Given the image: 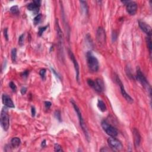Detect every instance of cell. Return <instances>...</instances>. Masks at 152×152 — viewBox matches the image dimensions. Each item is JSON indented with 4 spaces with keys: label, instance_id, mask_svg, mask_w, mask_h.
<instances>
[{
    "label": "cell",
    "instance_id": "obj_1",
    "mask_svg": "<svg viewBox=\"0 0 152 152\" xmlns=\"http://www.w3.org/2000/svg\"><path fill=\"white\" fill-rule=\"evenodd\" d=\"M87 63L89 69L92 73L97 72L99 70V62L97 59L93 55L91 51H89L86 55Z\"/></svg>",
    "mask_w": 152,
    "mask_h": 152
},
{
    "label": "cell",
    "instance_id": "obj_2",
    "mask_svg": "<svg viewBox=\"0 0 152 152\" xmlns=\"http://www.w3.org/2000/svg\"><path fill=\"white\" fill-rule=\"evenodd\" d=\"M71 104L73 105V107H74V110H75V111L76 112V113H77V117H78V120H79L80 125L81 128H82V130H83V131L84 132L86 138L87 140H89V137L88 131H87V127L86 126L85 123H84V119H83V117H82V113H81L80 110L79 108L78 107L77 105L76 104V103H75L73 99H71Z\"/></svg>",
    "mask_w": 152,
    "mask_h": 152
},
{
    "label": "cell",
    "instance_id": "obj_3",
    "mask_svg": "<svg viewBox=\"0 0 152 152\" xmlns=\"http://www.w3.org/2000/svg\"><path fill=\"white\" fill-rule=\"evenodd\" d=\"M137 78L138 80V82L141 83V84L143 86L144 88L148 92L150 96H151V92H152V89H151V87L150 86L149 83H148V81L146 79V77L143 74V73L141 72V70L140 69L139 67L137 68Z\"/></svg>",
    "mask_w": 152,
    "mask_h": 152
},
{
    "label": "cell",
    "instance_id": "obj_4",
    "mask_svg": "<svg viewBox=\"0 0 152 152\" xmlns=\"http://www.w3.org/2000/svg\"><path fill=\"white\" fill-rule=\"evenodd\" d=\"M1 125L4 131H7L10 126V117L8 114V111L6 106L4 107L1 113Z\"/></svg>",
    "mask_w": 152,
    "mask_h": 152
},
{
    "label": "cell",
    "instance_id": "obj_5",
    "mask_svg": "<svg viewBox=\"0 0 152 152\" xmlns=\"http://www.w3.org/2000/svg\"><path fill=\"white\" fill-rule=\"evenodd\" d=\"M87 83L92 88L94 89L96 92H102L104 90L105 85L103 81L100 78H97L96 80L92 79L87 80Z\"/></svg>",
    "mask_w": 152,
    "mask_h": 152
},
{
    "label": "cell",
    "instance_id": "obj_6",
    "mask_svg": "<svg viewBox=\"0 0 152 152\" xmlns=\"http://www.w3.org/2000/svg\"><path fill=\"white\" fill-rule=\"evenodd\" d=\"M102 127L103 130L106 132L108 135L112 137H115L118 136V131L116 128H115L113 126L108 124L106 121H103L102 122Z\"/></svg>",
    "mask_w": 152,
    "mask_h": 152
},
{
    "label": "cell",
    "instance_id": "obj_7",
    "mask_svg": "<svg viewBox=\"0 0 152 152\" xmlns=\"http://www.w3.org/2000/svg\"><path fill=\"white\" fill-rule=\"evenodd\" d=\"M108 143L112 151H120L123 148V146L121 141L115 137H111V138H108Z\"/></svg>",
    "mask_w": 152,
    "mask_h": 152
},
{
    "label": "cell",
    "instance_id": "obj_8",
    "mask_svg": "<svg viewBox=\"0 0 152 152\" xmlns=\"http://www.w3.org/2000/svg\"><path fill=\"white\" fill-rule=\"evenodd\" d=\"M115 81H116V82L118 83V85H119V87H120L121 94H122V96H123L124 97L125 99V100L128 102H129V103H133V99L132 97H131L130 96H129V94L127 93V92H126L125 90V88H124V86L122 82H121V80H120V78L118 77V75H117V76H116Z\"/></svg>",
    "mask_w": 152,
    "mask_h": 152
},
{
    "label": "cell",
    "instance_id": "obj_9",
    "mask_svg": "<svg viewBox=\"0 0 152 152\" xmlns=\"http://www.w3.org/2000/svg\"><path fill=\"white\" fill-rule=\"evenodd\" d=\"M106 38V36L104 29L101 27H99L96 32V39L99 43L102 45L105 44Z\"/></svg>",
    "mask_w": 152,
    "mask_h": 152
},
{
    "label": "cell",
    "instance_id": "obj_10",
    "mask_svg": "<svg viewBox=\"0 0 152 152\" xmlns=\"http://www.w3.org/2000/svg\"><path fill=\"white\" fill-rule=\"evenodd\" d=\"M68 55H69L70 58L71 59V61L73 62V64H74V68H75V73H76V79H77V81L78 82H79V74H80V70H79V66H78V64L77 62V60L75 59V57L74 56V55L73 54V52L70 50V49H68Z\"/></svg>",
    "mask_w": 152,
    "mask_h": 152
},
{
    "label": "cell",
    "instance_id": "obj_11",
    "mask_svg": "<svg viewBox=\"0 0 152 152\" xmlns=\"http://www.w3.org/2000/svg\"><path fill=\"white\" fill-rule=\"evenodd\" d=\"M127 11L130 15H134L137 12V4L134 1H129L126 5Z\"/></svg>",
    "mask_w": 152,
    "mask_h": 152
},
{
    "label": "cell",
    "instance_id": "obj_12",
    "mask_svg": "<svg viewBox=\"0 0 152 152\" xmlns=\"http://www.w3.org/2000/svg\"><path fill=\"white\" fill-rule=\"evenodd\" d=\"M139 26L140 29L147 35L148 36L151 37L152 35V28L148 24L142 21H139Z\"/></svg>",
    "mask_w": 152,
    "mask_h": 152
},
{
    "label": "cell",
    "instance_id": "obj_13",
    "mask_svg": "<svg viewBox=\"0 0 152 152\" xmlns=\"http://www.w3.org/2000/svg\"><path fill=\"white\" fill-rule=\"evenodd\" d=\"M2 100H3V103H4L5 106L10 108H14L15 107L12 99L7 94H3L2 96Z\"/></svg>",
    "mask_w": 152,
    "mask_h": 152
},
{
    "label": "cell",
    "instance_id": "obj_14",
    "mask_svg": "<svg viewBox=\"0 0 152 152\" xmlns=\"http://www.w3.org/2000/svg\"><path fill=\"white\" fill-rule=\"evenodd\" d=\"M133 137H134V145L135 147L136 148L140 146L141 142V136L140 134L139 131L134 128L133 129Z\"/></svg>",
    "mask_w": 152,
    "mask_h": 152
},
{
    "label": "cell",
    "instance_id": "obj_15",
    "mask_svg": "<svg viewBox=\"0 0 152 152\" xmlns=\"http://www.w3.org/2000/svg\"><path fill=\"white\" fill-rule=\"evenodd\" d=\"M21 144V140L18 137H14L11 140V144H12V147L14 148H17L19 147Z\"/></svg>",
    "mask_w": 152,
    "mask_h": 152
},
{
    "label": "cell",
    "instance_id": "obj_16",
    "mask_svg": "<svg viewBox=\"0 0 152 152\" xmlns=\"http://www.w3.org/2000/svg\"><path fill=\"white\" fill-rule=\"evenodd\" d=\"M39 7L38 5H36L34 3H31L28 4L27 9L29 11H33L35 13H37L39 11Z\"/></svg>",
    "mask_w": 152,
    "mask_h": 152
},
{
    "label": "cell",
    "instance_id": "obj_17",
    "mask_svg": "<svg viewBox=\"0 0 152 152\" xmlns=\"http://www.w3.org/2000/svg\"><path fill=\"white\" fill-rule=\"evenodd\" d=\"M97 107L102 112H105L106 111V106L105 103L101 100H99L97 102Z\"/></svg>",
    "mask_w": 152,
    "mask_h": 152
},
{
    "label": "cell",
    "instance_id": "obj_18",
    "mask_svg": "<svg viewBox=\"0 0 152 152\" xmlns=\"http://www.w3.org/2000/svg\"><path fill=\"white\" fill-rule=\"evenodd\" d=\"M80 3H81V5H82V8L84 12V13L86 14H88V7H87V4L86 1H80Z\"/></svg>",
    "mask_w": 152,
    "mask_h": 152
},
{
    "label": "cell",
    "instance_id": "obj_19",
    "mask_svg": "<svg viewBox=\"0 0 152 152\" xmlns=\"http://www.w3.org/2000/svg\"><path fill=\"white\" fill-rule=\"evenodd\" d=\"M11 55H12V59L13 62H15L16 61L17 59V49L16 48H13L11 52Z\"/></svg>",
    "mask_w": 152,
    "mask_h": 152
},
{
    "label": "cell",
    "instance_id": "obj_20",
    "mask_svg": "<svg viewBox=\"0 0 152 152\" xmlns=\"http://www.w3.org/2000/svg\"><path fill=\"white\" fill-rule=\"evenodd\" d=\"M42 15L41 14H39L34 18V20H33V22H34V24L35 25H37L38 24H39L40 22L42 20Z\"/></svg>",
    "mask_w": 152,
    "mask_h": 152
},
{
    "label": "cell",
    "instance_id": "obj_21",
    "mask_svg": "<svg viewBox=\"0 0 152 152\" xmlns=\"http://www.w3.org/2000/svg\"><path fill=\"white\" fill-rule=\"evenodd\" d=\"M10 12H12L13 14H18L19 13V7L17 5H14V6H13L12 7H11L10 8Z\"/></svg>",
    "mask_w": 152,
    "mask_h": 152
},
{
    "label": "cell",
    "instance_id": "obj_22",
    "mask_svg": "<svg viewBox=\"0 0 152 152\" xmlns=\"http://www.w3.org/2000/svg\"><path fill=\"white\" fill-rule=\"evenodd\" d=\"M147 47H148V49H149L150 54H152V39H151V37L148 36L147 39Z\"/></svg>",
    "mask_w": 152,
    "mask_h": 152
},
{
    "label": "cell",
    "instance_id": "obj_23",
    "mask_svg": "<svg viewBox=\"0 0 152 152\" xmlns=\"http://www.w3.org/2000/svg\"><path fill=\"white\" fill-rule=\"evenodd\" d=\"M54 150L55 152H63L61 146L58 144H55L54 146Z\"/></svg>",
    "mask_w": 152,
    "mask_h": 152
},
{
    "label": "cell",
    "instance_id": "obj_24",
    "mask_svg": "<svg viewBox=\"0 0 152 152\" xmlns=\"http://www.w3.org/2000/svg\"><path fill=\"white\" fill-rule=\"evenodd\" d=\"M54 115L55 118L58 119L59 121H61V112L59 111H56L54 113Z\"/></svg>",
    "mask_w": 152,
    "mask_h": 152
},
{
    "label": "cell",
    "instance_id": "obj_25",
    "mask_svg": "<svg viewBox=\"0 0 152 152\" xmlns=\"http://www.w3.org/2000/svg\"><path fill=\"white\" fill-rule=\"evenodd\" d=\"M24 34L21 35L20 36L19 38V45L22 46L23 44H24Z\"/></svg>",
    "mask_w": 152,
    "mask_h": 152
},
{
    "label": "cell",
    "instance_id": "obj_26",
    "mask_svg": "<svg viewBox=\"0 0 152 152\" xmlns=\"http://www.w3.org/2000/svg\"><path fill=\"white\" fill-rule=\"evenodd\" d=\"M9 86H10V88L12 89V90L13 91V92H16L17 87L16 86V84H14L13 82H10V84H9Z\"/></svg>",
    "mask_w": 152,
    "mask_h": 152
},
{
    "label": "cell",
    "instance_id": "obj_27",
    "mask_svg": "<svg viewBox=\"0 0 152 152\" xmlns=\"http://www.w3.org/2000/svg\"><path fill=\"white\" fill-rule=\"evenodd\" d=\"M48 26H45V27H40L39 29V31H38V35L39 36H41L43 34V33L46 30V29H47Z\"/></svg>",
    "mask_w": 152,
    "mask_h": 152
},
{
    "label": "cell",
    "instance_id": "obj_28",
    "mask_svg": "<svg viewBox=\"0 0 152 152\" xmlns=\"http://www.w3.org/2000/svg\"><path fill=\"white\" fill-rule=\"evenodd\" d=\"M39 74H40V77H42L43 80L45 79V74H46V70L45 69H42L39 72Z\"/></svg>",
    "mask_w": 152,
    "mask_h": 152
},
{
    "label": "cell",
    "instance_id": "obj_29",
    "mask_svg": "<svg viewBox=\"0 0 152 152\" xmlns=\"http://www.w3.org/2000/svg\"><path fill=\"white\" fill-rule=\"evenodd\" d=\"M7 28H5V29H4V36H5V39H6L7 40H8V32H7Z\"/></svg>",
    "mask_w": 152,
    "mask_h": 152
},
{
    "label": "cell",
    "instance_id": "obj_30",
    "mask_svg": "<svg viewBox=\"0 0 152 152\" xmlns=\"http://www.w3.org/2000/svg\"><path fill=\"white\" fill-rule=\"evenodd\" d=\"M52 105V103H51L50 102H45V106L46 108L47 109H49L50 108V107Z\"/></svg>",
    "mask_w": 152,
    "mask_h": 152
},
{
    "label": "cell",
    "instance_id": "obj_31",
    "mask_svg": "<svg viewBox=\"0 0 152 152\" xmlns=\"http://www.w3.org/2000/svg\"><path fill=\"white\" fill-rule=\"evenodd\" d=\"M31 115H32V117H35V114H36L35 108L34 107H31Z\"/></svg>",
    "mask_w": 152,
    "mask_h": 152
},
{
    "label": "cell",
    "instance_id": "obj_32",
    "mask_svg": "<svg viewBox=\"0 0 152 152\" xmlns=\"http://www.w3.org/2000/svg\"><path fill=\"white\" fill-rule=\"evenodd\" d=\"M28 74H29L28 71H24L22 74H21V76H22L23 77H27Z\"/></svg>",
    "mask_w": 152,
    "mask_h": 152
},
{
    "label": "cell",
    "instance_id": "obj_33",
    "mask_svg": "<svg viewBox=\"0 0 152 152\" xmlns=\"http://www.w3.org/2000/svg\"><path fill=\"white\" fill-rule=\"evenodd\" d=\"M27 92V89L26 87H23L21 89V93L22 94H24Z\"/></svg>",
    "mask_w": 152,
    "mask_h": 152
},
{
    "label": "cell",
    "instance_id": "obj_34",
    "mask_svg": "<svg viewBox=\"0 0 152 152\" xmlns=\"http://www.w3.org/2000/svg\"><path fill=\"white\" fill-rule=\"evenodd\" d=\"M33 3H34L36 5H38L39 7H40V4H41V1H33Z\"/></svg>",
    "mask_w": 152,
    "mask_h": 152
},
{
    "label": "cell",
    "instance_id": "obj_35",
    "mask_svg": "<svg viewBox=\"0 0 152 152\" xmlns=\"http://www.w3.org/2000/svg\"><path fill=\"white\" fill-rule=\"evenodd\" d=\"M45 142H46L45 140H43V141H42V144H41L42 147H44L45 146H46V143Z\"/></svg>",
    "mask_w": 152,
    "mask_h": 152
},
{
    "label": "cell",
    "instance_id": "obj_36",
    "mask_svg": "<svg viewBox=\"0 0 152 152\" xmlns=\"http://www.w3.org/2000/svg\"><path fill=\"white\" fill-rule=\"evenodd\" d=\"M52 71H54V73H55V71H54V70H53V69H52ZM55 74H56V73H55ZM57 77H59V76H58V74H57Z\"/></svg>",
    "mask_w": 152,
    "mask_h": 152
}]
</instances>
